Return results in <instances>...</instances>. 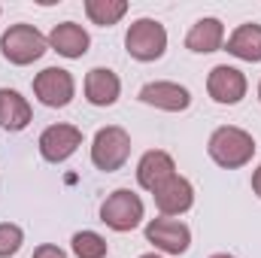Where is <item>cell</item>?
Segmentation results:
<instances>
[{
	"mask_svg": "<svg viewBox=\"0 0 261 258\" xmlns=\"http://www.w3.org/2000/svg\"><path fill=\"white\" fill-rule=\"evenodd\" d=\"M206 152L210 158L225 167V170H237L243 164L252 161L255 155V140L252 134H246L243 128H234V125H225V128H216L210 143H206Z\"/></svg>",
	"mask_w": 261,
	"mask_h": 258,
	"instance_id": "obj_1",
	"label": "cell"
},
{
	"mask_svg": "<svg viewBox=\"0 0 261 258\" xmlns=\"http://www.w3.org/2000/svg\"><path fill=\"white\" fill-rule=\"evenodd\" d=\"M0 52H3V58L9 64H18V67L34 64L46 52V37L34 24H12L0 37Z\"/></svg>",
	"mask_w": 261,
	"mask_h": 258,
	"instance_id": "obj_2",
	"label": "cell"
},
{
	"mask_svg": "<svg viewBox=\"0 0 261 258\" xmlns=\"http://www.w3.org/2000/svg\"><path fill=\"white\" fill-rule=\"evenodd\" d=\"M130 155V137L125 128L119 125H110V128H100L94 134V143H91V161L97 170L103 173H113V170H122L125 161Z\"/></svg>",
	"mask_w": 261,
	"mask_h": 258,
	"instance_id": "obj_3",
	"label": "cell"
},
{
	"mask_svg": "<svg viewBox=\"0 0 261 258\" xmlns=\"http://www.w3.org/2000/svg\"><path fill=\"white\" fill-rule=\"evenodd\" d=\"M125 49L137 61H158L167 49V31L155 18H137L125 34Z\"/></svg>",
	"mask_w": 261,
	"mask_h": 258,
	"instance_id": "obj_4",
	"label": "cell"
},
{
	"mask_svg": "<svg viewBox=\"0 0 261 258\" xmlns=\"http://www.w3.org/2000/svg\"><path fill=\"white\" fill-rule=\"evenodd\" d=\"M100 222L113 231H134L143 222V200L130 189H116L100 203Z\"/></svg>",
	"mask_w": 261,
	"mask_h": 258,
	"instance_id": "obj_5",
	"label": "cell"
},
{
	"mask_svg": "<svg viewBox=\"0 0 261 258\" xmlns=\"http://www.w3.org/2000/svg\"><path fill=\"white\" fill-rule=\"evenodd\" d=\"M34 94L40 97V104L46 107H67L76 94V82L64 67H46L43 73H37L34 79Z\"/></svg>",
	"mask_w": 261,
	"mask_h": 258,
	"instance_id": "obj_6",
	"label": "cell"
},
{
	"mask_svg": "<svg viewBox=\"0 0 261 258\" xmlns=\"http://www.w3.org/2000/svg\"><path fill=\"white\" fill-rule=\"evenodd\" d=\"M146 240L155 249L167 252V255H182L189 249V243H192V231H189V225L161 216V219H152L146 225Z\"/></svg>",
	"mask_w": 261,
	"mask_h": 258,
	"instance_id": "obj_7",
	"label": "cell"
},
{
	"mask_svg": "<svg viewBox=\"0 0 261 258\" xmlns=\"http://www.w3.org/2000/svg\"><path fill=\"white\" fill-rule=\"evenodd\" d=\"M206 91L216 104H225V107H234L246 97V76L237 70V67L219 64L210 70L206 76Z\"/></svg>",
	"mask_w": 261,
	"mask_h": 258,
	"instance_id": "obj_8",
	"label": "cell"
},
{
	"mask_svg": "<svg viewBox=\"0 0 261 258\" xmlns=\"http://www.w3.org/2000/svg\"><path fill=\"white\" fill-rule=\"evenodd\" d=\"M79 146H82V131L73 125H52L40 134V155L52 164L67 161Z\"/></svg>",
	"mask_w": 261,
	"mask_h": 258,
	"instance_id": "obj_9",
	"label": "cell"
},
{
	"mask_svg": "<svg viewBox=\"0 0 261 258\" xmlns=\"http://www.w3.org/2000/svg\"><path fill=\"white\" fill-rule=\"evenodd\" d=\"M140 100L149 104V107L167 110V113H182V110H189L192 94L179 82H149V85L140 88Z\"/></svg>",
	"mask_w": 261,
	"mask_h": 258,
	"instance_id": "obj_10",
	"label": "cell"
},
{
	"mask_svg": "<svg viewBox=\"0 0 261 258\" xmlns=\"http://www.w3.org/2000/svg\"><path fill=\"white\" fill-rule=\"evenodd\" d=\"M170 176H176V164H173V158H170L167 152H161V149L146 152V155L140 158V164H137V183H140L146 192H158Z\"/></svg>",
	"mask_w": 261,
	"mask_h": 258,
	"instance_id": "obj_11",
	"label": "cell"
},
{
	"mask_svg": "<svg viewBox=\"0 0 261 258\" xmlns=\"http://www.w3.org/2000/svg\"><path fill=\"white\" fill-rule=\"evenodd\" d=\"M152 197H155V207H158L164 216H182V213H189L192 203H195V189H192L189 179L170 176L158 192H152Z\"/></svg>",
	"mask_w": 261,
	"mask_h": 258,
	"instance_id": "obj_12",
	"label": "cell"
},
{
	"mask_svg": "<svg viewBox=\"0 0 261 258\" xmlns=\"http://www.w3.org/2000/svg\"><path fill=\"white\" fill-rule=\"evenodd\" d=\"M119 91H122V82H119V76L113 70H107V67L88 70V76H85V97H88V104L113 107L119 100Z\"/></svg>",
	"mask_w": 261,
	"mask_h": 258,
	"instance_id": "obj_13",
	"label": "cell"
},
{
	"mask_svg": "<svg viewBox=\"0 0 261 258\" xmlns=\"http://www.w3.org/2000/svg\"><path fill=\"white\" fill-rule=\"evenodd\" d=\"M49 46H52L58 55H64V58H82V55L88 52V46H91V37H88L76 21H61V24L52 28Z\"/></svg>",
	"mask_w": 261,
	"mask_h": 258,
	"instance_id": "obj_14",
	"label": "cell"
},
{
	"mask_svg": "<svg viewBox=\"0 0 261 258\" xmlns=\"http://www.w3.org/2000/svg\"><path fill=\"white\" fill-rule=\"evenodd\" d=\"M225 40V28L219 18H200L192 24V31L186 34V49H192L197 55H210L216 49H222Z\"/></svg>",
	"mask_w": 261,
	"mask_h": 258,
	"instance_id": "obj_15",
	"label": "cell"
},
{
	"mask_svg": "<svg viewBox=\"0 0 261 258\" xmlns=\"http://www.w3.org/2000/svg\"><path fill=\"white\" fill-rule=\"evenodd\" d=\"M31 125V104L15 88H0V128L24 131Z\"/></svg>",
	"mask_w": 261,
	"mask_h": 258,
	"instance_id": "obj_16",
	"label": "cell"
},
{
	"mask_svg": "<svg viewBox=\"0 0 261 258\" xmlns=\"http://www.w3.org/2000/svg\"><path fill=\"white\" fill-rule=\"evenodd\" d=\"M228 52L240 61H261V24H240L228 37Z\"/></svg>",
	"mask_w": 261,
	"mask_h": 258,
	"instance_id": "obj_17",
	"label": "cell"
},
{
	"mask_svg": "<svg viewBox=\"0 0 261 258\" xmlns=\"http://www.w3.org/2000/svg\"><path fill=\"white\" fill-rule=\"evenodd\" d=\"M85 12H88V18L94 24L110 28L128 12V3L125 0H85Z\"/></svg>",
	"mask_w": 261,
	"mask_h": 258,
	"instance_id": "obj_18",
	"label": "cell"
},
{
	"mask_svg": "<svg viewBox=\"0 0 261 258\" xmlns=\"http://www.w3.org/2000/svg\"><path fill=\"white\" fill-rule=\"evenodd\" d=\"M107 240L97 231H79L73 234V252L76 258H107Z\"/></svg>",
	"mask_w": 261,
	"mask_h": 258,
	"instance_id": "obj_19",
	"label": "cell"
},
{
	"mask_svg": "<svg viewBox=\"0 0 261 258\" xmlns=\"http://www.w3.org/2000/svg\"><path fill=\"white\" fill-rule=\"evenodd\" d=\"M21 243H24V234H21V228H18V225H9V222H3V225H0V258L15 255V252L21 249Z\"/></svg>",
	"mask_w": 261,
	"mask_h": 258,
	"instance_id": "obj_20",
	"label": "cell"
},
{
	"mask_svg": "<svg viewBox=\"0 0 261 258\" xmlns=\"http://www.w3.org/2000/svg\"><path fill=\"white\" fill-rule=\"evenodd\" d=\"M31 258H67V255H64V249H58V246H52V243H43V246L34 249Z\"/></svg>",
	"mask_w": 261,
	"mask_h": 258,
	"instance_id": "obj_21",
	"label": "cell"
},
{
	"mask_svg": "<svg viewBox=\"0 0 261 258\" xmlns=\"http://www.w3.org/2000/svg\"><path fill=\"white\" fill-rule=\"evenodd\" d=\"M252 192H255V194L261 197V167L255 170V173H252Z\"/></svg>",
	"mask_w": 261,
	"mask_h": 258,
	"instance_id": "obj_22",
	"label": "cell"
},
{
	"mask_svg": "<svg viewBox=\"0 0 261 258\" xmlns=\"http://www.w3.org/2000/svg\"><path fill=\"white\" fill-rule=\"evenodd\" d=\"M210 258H234V255H228V252H219V255H210Z\"/></svg>",
	"mask_w": 261,
	"mask_h": 258,
	"instance_id": "obj_23",
	"label": "cell"
},
{
	"mask_svg": "<svg viewBox=\"0 0 261 258\" xmlns=\"http://www.w3.org/2000/svg\"><path fill=\"white\" fill-rule=\"evenodd\" d=\"M140 258H161V255H155V252H146V255H140Z\"/></svg>",
	"mask_w": 261,
	"mask_h": 258,
	"instance_id": "obj_24",
	"label": "cell"
},
{
	"mask_svg": "<svg viewBox=\"0 0 261 258\" xmlns=\"http://www.w3.org/2000/svg\"><path fill=\"white\" fill-rule=\"evenodd\" d=\"M258 100H261V82H258Z\"/></svg>",
	"mask_w": 261,
	"mask_h": 258,
	"instance_id": "obj_25",
	"label": "cell"
}]
</instances>
